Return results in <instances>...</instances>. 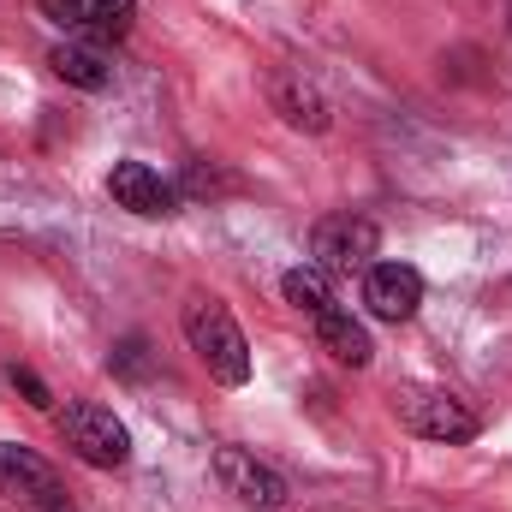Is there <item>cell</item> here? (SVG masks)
Listing matches in <instances>:
<instances>
[{"instance_id":"9c48e42d","label":"cell","mask_w":512,"mask_h":512,"mask_svg":"<svg viewBox=\"0 0 512 512\" xmlns=\"http://www.w3.org/2000/svg\"><path fill=\"white\" fill-rule=\"evenodd\" d=\"M108 197H114L120 209H131V215H143V221H161V215L179 209V191H173L155 167H143V161H114Z\"/></svg>"},{"instance_id":"5bb4252c","label":"cell","mask_w":512,"mask_h":512,"mask_svg":"<svg viewBox=\"0 0 512 512\" xmlns=\"http://www.w3.org/2000/svg\"><path fill=\"white\" fill-rule=\"evenodd\" d=\"M6 382L18 387V393H24V405H36V411H48V405H54V393L42 387V376H36V370H24V364H6Z\"/></svg>"},{"instance_id":"2e32d148","label":"cell","mask_w":512,"mask_h":512,"mask_svg":"<svg viewBox=\"0 0 512 512\" xmlns=\"http://www.w3.org/2000/svg\"><path fill=\"white\" fill-rule=\"evenodd\" d=\"M185 191H191V197H215V191H233V179H221V173H203V167L191 161V167H185Z\"/></svg>"},{"instance_id":"7a4b0ae2","label":"cell","mask_w":512,"mask_h":512,"mask_svg":"<svg viewBox=\"0 0 512 512\" xmlns=\"http://www.w3.org/2000/svg\"><path fill=\"white\" fill-rule=\"evenodd\" d=\"M393 417H399V429H411V435H423V441H447V447H459V441H477V411L465 405V399H453L447 387H429V382H399L393 393Z\"/></svg>"},{"instance_id":"52a82bcc","label":"cell","mask_w":512,"mask_h":512,"mask_svg":"<svg viewBox=\"0 0 512 512\" xmlns=\"http://www.w3.org/2000/svg\"><path fill=\"white\" fill-rule=\"evenodd\" d=\"M42 18L84 42H120L137 24V0H42Z\"/></svg>"},{"instance_id":"8992f818","label":"cell","mask_w":512,"mask_h":512,"mask_svg":"<svg viewBox=\"0 0 512 512\" xmlns=\"http://www.w3.org/2000/svg\"><path fill=\"white\" fill-rule=\"evenodd\" d=\"M215 483H221L233 501H245V507H256V512L286 507V477H280L274 465H262L251 447H215Z\"/></svg>"},{"instance_id":"3957f363","label":"cell","mask_w":512,"mask_h":512,"mask_svg":"<svg viewBox=\"0 0 512 512\" xmlns=\"http://www.w3.org/2000/svg\"><path fill=\"white\" fill-rule=\"evenodd\" d=\"M54 423H60V441H66L84 465H96V471H120L131 459L126 423H120L108 405H96V399H72Z\"/></svg>"},{"instance_id":"8fae6325","label":"cell","mask_w":512,"mask_h":512,"mask_svg":"<svg viewBox=\"0 0 512 512\" xmlns=\"http://www.w3.org/2000/svg\"><path fill=\"white\" fill-rule=\"evenodd\" d=\"M316 340H322V352L334 358V364H346V370H364L370 364V334H364V322L352 316V310H340V304H328L322 316H316Z\"/></svg>"},{"instance_id":"5b68a950","label":"cell","mask_w":512,"mask_h":512,"mask_svg":"<svg viewBox=\"0 0 512 512\" xmlns=\"http://www.w3.org/2000/svg\"><path fill=\"white\" fill-rule=\"evenodd\" d=\"M376 245H382V233H376L370 215H352V209L322 215L310 227V256H316L310 268H322V274H358V268H370Z\"/></svg>"},{"instance_id":"6da1fadb","label":"cell","mask_w":512,"mask_h":512,"mask_svg":"<svg viewBox=\"0 0 512 512\" xmlns=\"http://www.w3.org/2000/svg\"><path fill=\"white\" fill-rule=\"evenodd\" d=\"M179 328H185V346L197 352V364H203L221 387H245L251 382V346H245V328L233 322V310H227L221 298H185Z\"/></svg>"},{"instance_id":"4fadbf2b","label":"cell","mask_w":512,"mask_h":512,"mask_svg":"<svg viewBox=\"0 0 512 512\" xmlns=\"http://www.w3.org/2000/svg\"><path fill=\"white\" fill-rule=\"evenodd\" d=\"M280 292H286V304H292V310H304L310 322L334 304V298H328V274H322V268H292V274L280 280Z\"/></svg>"},{"instance_id":"9a60e30c","label":"cell","mask_w":512,"mask_h":512,"mask_svg":"<svg viewBox=\"0 0 512 512\" xmlns=\"http://www.w3.org/2000/svg\"><path fill=\"white\" fill-rule=\"evenodd\" d=\"M108 370L137 382V376L149 370V346H143V340H120V346H114V358H108Z\"/></svg>"},{"instance_id":"7c38bea8","label":"cell","mask_w":512,"mask_h":512,"mask_svg":"<svg viewBox=\"0 0 512 512\" xmlns=\"http://www.w3.org/2000/svg\"><path fill=\"white\" fill-rule=\"evenodd\" d=\"M274 114L292 131H328V102L316 84H298V78H280L274 84Z\"/></svg>"},{"instance_id":"277c9868","label":"cell","mask_w":512,"mask_h":512,"mask_svg":"<svg viewBox=\"0 0 512 512\" xmlns=\"http://www.w3.org/2000/svg\"><path fill=\"white\" fill-rule=\"evenodd\" d=\"M0 501L18 512H72L60 471L18 441H0Z\"/></svg>"},{"instance_id":"30bf717a","label":"cell","mask_w":512,"mask_h":512,"mask_svg":"<svg viewBox=\"0 0 512 512\" xmlns=\"http://www.w3.org/2000/svg\"><path fill=\"white\" fill-rule=\"evenodd\" d=\"M54 78H66L72 90H108L114 84V60H108V42H84V36H66L54 54H48Z\"/></svg>"},{"instance_id":"ba28073f","label":"cell","mask_w":512,"mask_h":512,"mask_svg":"<svg viewBox=\"0 0 512 512\" xmlns=\"http://www.w3.org/2000/svg\"><path fill=\"white\" fill-rule=\"evenodd\" d=\"M364 304L382 322H411L423 304V274L411 262H370L364 268Z\"/></svg>"}]
</instances>
